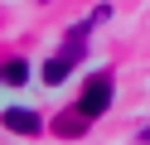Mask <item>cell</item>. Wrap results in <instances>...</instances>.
Masks as SVG:
<instances>
[{
  "label": "cell",
  "instance_id": "cell-5",
  "mask_svg": "<svg viewBox=\"0 0 150 145\" xmlns=\"http://www.w3.org/2000/svg\"><path fill=\"white\" fill-rule=\"evenodd\" d=\"M5 82H10V87L29 82V63H24V58H5Z\"/></svg>",
  "mask_w": 150,
  "mask_h": 145
},
{
  "label": "cell",
  "instance_id": "cell-1",
  "mask_svg": "<svg viewBox=\"0 0 150 145\" xmlns=\"http://www.w3.org/2000/svg\"><path fill=\"white\" fill-rule=\"evenodd\" d=\"M107 106H111V77H107V73H97L87 87H82V97H78V111L87 116V121H97Z\"/></svg>",
  "mask_w": 150,
  "mask_h": 145
},
{
  "label": "cell",
  "instance_id": "cell-4",
  "mask_svg": "<svg viewBox=\"0 0 150 145\" xmlns=\"http://www.w3.org/2000/svg\"><path fill=\"white\" fill-rule=\"evenodd\" d=\"M53 131H58V135H82V131H87V116H82V111L58 116V121H53Z\"/></svg>",
  "mask_w": 150,
  "mask_h": 145
},
{
  "label": "cell",
  "instance_id": "cell-3",
  "mask_svg": "<svg viewBox=\"0 0 150 145\" xmlns=\"http://www.w3.org/2000/svg\"><path fill=\"white\" fill-rule=\"evenodd\" d=\"M5 126H10V131H20V135H39L44 131V121L34 111H20V106H10V111H5Z\"/></svg>",
  "mask_w": 150,
  "mask_h": 145
},
{
  "label": "cell",
  "instance_id": "cell-2",
  "mask_svg": "<svg viewBox=\"0 0 150 145\" xmlns=\"http://www.w3.org/2000/svg\"><path fill=\"white\" fill-rule=\"evenodd\" d=\"M78 58H82V44H68L63 53H53L49 63H44V73H39V77H44L49 87H58L63 77H73V68H78Z\"/></svg>",
  "mask_w": 150,
  "mask_h": 145
},
{
  "label": "cell",
  "instance_id": "cell-6",
  "mask_svg": "<svg viewBox=\"0 0 150 145\" xmlns=\"http://www.w3.org/2000/svg\"><path fill=\"white\" fill-rule=\"evenodd\" d=\"M136 140H140V145H150V126H140V135H136Z\"/></svg>",
  "mask_w": 150,
  "mask_h": 145
}]
</instances>
